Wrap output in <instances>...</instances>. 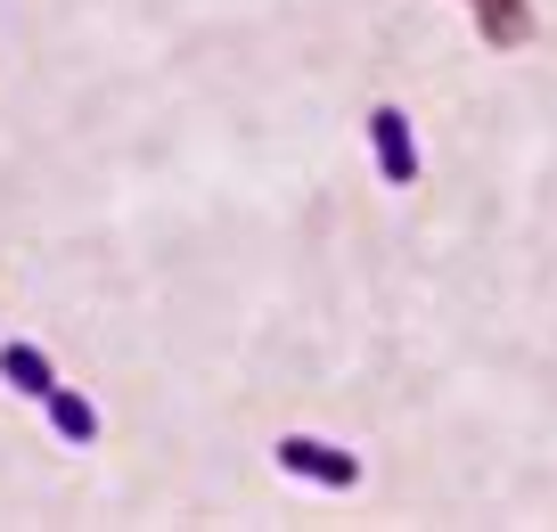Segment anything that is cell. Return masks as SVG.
<instances>
[{"instance_id": "cell-1", "label": "cell", "mask_w": 557, "mask_h": 532, "mask_svg": "<svg viewBox=\"0 0 557 532\" xmlns=\"http://www.w3.org/2000/svg\"><path fill=\"white\" fill-rule=\"evenodd\" d=\"M278 475H296V483H320V492H352L361 483V459L336 443H320V434H278Z\"/></svg>"}, {"instance_id": "cell-2", "label": "cell", "mask_w": 557, "mask_h": 532, "mask_svg": "<svg viewBox=\"0 0 557 532\" xmlns=\"http://www.w3.org/2000/svg\"><path fill=\"white\" fill-rule=\"evenodd\" d=\"M369 139H377V181H385V189H418L410 115H401V107H377V115H369Z\"/></svg>"}, {"instance_id": "cell-3", "label": "cell", "mask_w": 557, "mask_h": 532, "mask_svg": "<svg viewBox=\"0 0 557 532\" xmlns=\"http://www.w3.org/2000/svg\"><path fill=\"white\" fill-rule=\"evenodd\" d=\"M0 378L17 385L25 401H50L58 369H50V352H41V344H0Z\"/></svg>"}, {"instance_id": "cell-4", "label": "cell", "mask_w": 557, "mask_h": 532, "mask_svg": "<svg viewBox=\"0 0 557 532\" xmlns=\"http://www.w3.org/2000/svg\"><path fill=\"white\" fill-rule=\"evenodd\" d=\"M50 426H58V443H99V410H90L83 394H74V385H50Z\"/></svg>"}]
</instances>
